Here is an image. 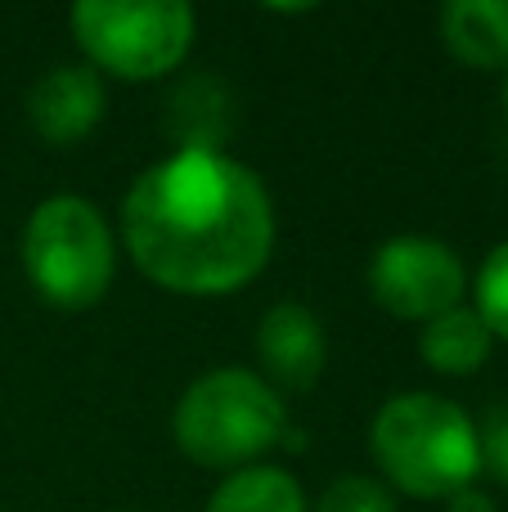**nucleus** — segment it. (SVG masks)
Wrapping results in <instances>:
<instances>
[{"label":"nucleus","instance_id":"15","mask_svg":"<svg viewBox=\"0 0 508 512\" xmlns=\"http://www.w3.org/2000/svg\"><path fill=\"white\" fill-rule=\"evenodd\" d=\"M446 512H500V508H495V499L486 495V490L468 486V490H459V495H450V508Z\"/></svg>","mask_w":508,"mask_h":512},{"label":"nucleus","instance_id":"8","mask_svg":"<svg viewBox=\"0 0 508 512\" xmlns=\"http://www.w3.org/2000/svg\"><path fill=\"white\" fill-rule=\"evenodd\" d=\"M104 117V81L90 63H63L45 72L27 95V122L54 149L86 140Z\"/></svg>","mask_w":508,"mask_h":512},{"label":"nucleus","instance_id":"12","mask_svg":"<svg viewBox=\"0 0 508 512\" xmlns=\"http://www.w3.org/2000/svg\"><path fill=\"white\" fill-rule=\"evenodd\" d=\"M473 310L482 315V324L491 328V337L508 342V239L482 261L473 283Z\"/></svg>","mask_w":508,"mask_h":512},{"label":"nucleus","instance_id":"1","mask_svg":"<svg viewBox=\"0 0 508 512\" xmlns=\"http://www.w3.org/2000/svg\"><path fill=\"white\" fill-rule=\"evenodd\" d=\"M135 270L176 297H230L275 252V203L252 167L221 149H176L122 198Z\"/></svg>","mask_w":508,"mask_h":512},{"label":"nucleus","instance_id":"16","mask_svg":"<svg viewBox=\"0 0 508 512\" xmlns=\"http://www.w3.org/2000/svg\"><path fill=\"white\" fill-rule=\"evenodd\" d=\"M504 113H508V72H504Z\"/></svg>","mask_w":508,"mask_h":512},{"label":"nucleus","instance_id":"14","mask_svg":"<svg viewBox=\"0 0 508 512\" xmlns=\"http://www.w3.org/2000/svg\"><path fill=\"white\" fill-rule=\"evenodd\" d=\"M477 436H482V468H491L508 486V409H495L486 427H477Z\"/></svg>","mask_w":508,"mask_h":512},{"label":"nucleus","instance_id":"7","mask_svg":"<svg viewBox=\"0 0 508 512\" xmlns=\"http://www.w3.org/2000/svg\"><path fill=\"white\" fill-rule=\"evenodd\" d=\"M329 337L311 306L302 301H279L257 324V360L270 382L284 391H311L324 373Z\"/></svg>","mask_w":508,"mask_h":512},{"label":"nucleus","instance_id":"6","mask_svg":"<svg viewBox=\"0 0 508 512\" xmlns=\"http://www.w3.org/2000/svg\"><path fill=\"white\" fill-rule=\"evenodd\" d=\"M369 292L392 319L432 324L437 315L464 306L468 270L450 243L428 234H396L369 261Z\"/></svg>","mask_w":508,"mask_h":512},{"label":"nucleus","instance_id":"3","mask_svg":"<svg viewBox=\"0 0 508 512\" xmlns=\"http://www.w3.org/2000/svg\"><path fill=\"white\" fill-rule=\"evenodd\" d=\"M288 432L284 396L252 369H212L176 400L171 436L198 468H257Z\"/></svg>","mask_w":508,"mask_h":512},{"label":"nucleus","instance_id":"2","mask_svg":"<svg viewBox=\"0 0 508 512\" xmlns=\"http://www.w3.org/2000/svg\"><path fill=\"white\" fill-rule=\"evenodd\" d=\"M369 450L383 477L414 499H450L482 472V436L446 396L405 391L374 414Z\"/></svg>","mask_w":508,"mask_h":512},{"label":"nucleus","instance_id":"9","mask_svg":"<svg viewBox=\"0 0 508 512\" xmlns=\"http://www.w3.org/2000/svg\"><path fill=\"white\" fill-rule=\"evenodd\" d=\"M437 27L464 68L508 72V0H450Z\"/></svg>","mask_w":508,"mask_h":512},{"label":"nucleus","instance_id":"13","mask_svg":"<svg viewBox=\"0 0 508 512\" xmlns=\"http://www.w3.org/2000/svg\"><path fill=\"white\" fill-rule=\"evenodd\" d=\"M311 512H396L392 490L374 477H338L324 486L320 504Z\"/></svg>","mask_w":508,"mask_h":512},{"label":"nucleus","instance_id":"5","mask_svg":"<svg viewBox=\"0 0 508 512\" xmlns=\"http://www.w3.org/2000/svg\"><path fill=\"white\" fill-rule=\"evenodd\" d=\"M68 23L90 68L122 81L167 77L194 45V9L180 0H81Z\"/></svg>","mask_w":508,"mask_h":512},{"label":"nucleus","instance_id":"11","mask_svg":"<svg viewBox=\"0 0 508 512\" xmlns=\"http://www.w3.org/2000/svg\"><path fill=\"white\" fill-rule=\"evenodd\" d=\"M207 512H311L302 486L284 468H243L216 486Z\"/></svg>","mask_w":508,"mask_h":512},{"label":"nucleus","instance_id":"4","mask_svg":"<svg viewBox=\"0 0 508 512\" xmlns=\"http://www.w3.org/2000/svg\"><path fill=\"white\" fill-rule=\"evenodd\" d=\"M23 270L36 297L59 310H86L104 301L117 274V243L104 212L77 194L36 203L23 230Z\"/></svg>","mask_w":508,"mask_h":512},{"label":"nucleus","instance_id":"10","mask_svg":"<svg viewBox=\"0 0 508 512\" xmlns=\"http://www.w3.org/2000/svg\"><path fill=\"white\" fill-rule=\"evenodd\" d=\"M491 328L482 324L473 306H455L446 315H437L432 324H423L419 333V355L428 369L446 373V378H468L491 360Z\"/></svg>","mask_w":508,"mask_h":512}]
</instances>
